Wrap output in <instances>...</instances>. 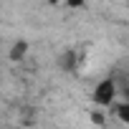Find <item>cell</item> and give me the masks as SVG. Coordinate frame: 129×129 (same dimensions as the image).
Segmentation results:
<instances>
[{
	"instance_id": "obj_6",
	"label": "cell",
	"mask_w": 129,
	"mask_h": 129,
	"mask_svg": "<svg viewBox=\"0 0 129 129\" xmlns=\"http://www.w3.org/2000/svg\"><path fill=\"white\" fill-rule=\"evenodd\" d=\"M84 3H86V0H66V5H69V8H81Z\"/></svg>"
},
{
	"instance_id": "obj_1",
	"label": "cell",
	"mask_w": 129,
	"mask_h": 129,
	"mask_svg": "<svg viewBox=\"0 0 129 129\" xmlns=\"http://www.w3.org/2000/svg\"><path fill=\"white\" fill-rule=\"evenodd\" d=\"M114 96H116V81H114V76H106V79H101L96 84L91 99L99 106H109V104H114Z\"/></svg>"
},
{
	"instance_id": "obj_5",
	"label": "cell",
	"mask_w": 129,
	"mask_h": 129,
	"mask_svg": "<svg viewBox=\"0 0 129 129\" xmlns=\"http://www.w3.org/2000/svg\"><path fill=\"white\" fill-rule=\"evenodd\" d=\"M91 121L101 126V124H104V114H101V111H91Z\"/></svg>"
},
{
	"instance_id": "obj_3",
	"label": "cell",
	"mask_w": 129,
	"mask_h": 129,
	"mask_svg": "<svg viewBox=\"0 0 129 129\" xmlns=\"http://www.w3.org/2000/svg\"><path fill=\"white\" fill-rule=\"evenodd\" d=\"M116 116H119L124 124H129V101H121V104H116Z\"/></svg>"
},
{
	"instance_id": "obj_7",
	"label": "cell",
	"mask_w": 129,
	"mask_h": 129,
	"mask_svg": "<svg viewBox=\"0 0 129 129\" xmlns=\"http://www.w3.org/2000/svg\"><path fill=\"white\" fill-rule=\"evenodd\" d=\"M121 96H124V101H129V86H126V89L121 91Z\"/></svg>"
},
{
	"instance_id": "obj_4",
	"label": "cell",
	"mask_w": 129,
	"mask_h": 129,
	"mask_svg": "<svg viewBox=\"0 0 129 129\" xmlns=\"http://www.w3.org/2000/svg\"><path fill=\"white\" fill-rule=\"evenodd\" d=\"M74 56H76L74 51H66V53H63V69H69V71H71V69L76 66V58H74Z\"/></svg>"
},
{
	"instance_id": "obj_8",
	"label": "cell",
	"mask_w": 129,
	"mask_h": 129,
	"mask_svg": "<svg viewBox=\"0 0 129 129\" xmlns=\"http://www.w3.org/2000/svg\"><path fill=\"white\" fill-rule=\"evenodd\" d=\"M48 3H51V5H56V3H58V0H48Z\"/></svg>"
},
{
	"instance_id": "obj_2",
	"label": "cell",
	"mask_w": 129,
	"mask_h": 129,
	"mask_svg": "<svg viewBox=\"0 0 129 129\" xmlns=\"http://www.w3.org/2000/svg\"><path fill=\"white\" fill-rule=\"evenodd\" d=\"M25 53H28V41H15L13 48H10V58L13 61H23Z\"/></svg>"
}]
</instances>
